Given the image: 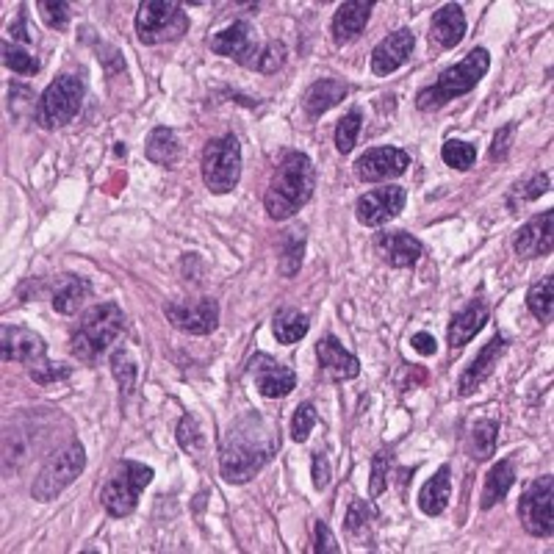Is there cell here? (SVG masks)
I'll use <instances>...</instances> for the list:
<instances>
[{
	"instance_id": "8992f818",
	"label": "cell",
	"mask_w": 554,
	"mask_h": 554,
	"mask_svg": "<svg viewBox=\"0 0 554 554\" xmlns=\"http://www.w3.org/2000/svg\"><path fill=\"white\" fill-rule=\"evenodd\" d=\"M84 469V446L78 444V441H70V444L56 449V452L45 460V466L39 469L37 480L31 485V496H34L37 502H53L64 488H70V485L84 474Z\"/></svg>"
},
{
	"instance_id": "7bdbcfd3",
	"label": "cell",
	"mask_w": 554,
	"mask_h": 554,
	"mask_svg": "<svg viewBox=\"0 0 554 554\" xmlns=\"http://www.w3.org/2000/svg\"><path fill=\"white\" fill-rule=\"evenodd\" d=\"M37 9L48 28L64 31L70 23V3H64V0H42Z\"/></svg>"
},
{
	"instance_id": "9a60e30c",
	"label": "cell",
	"mask_w": 554,
	"mask_h": 554,
	"mask_svg": "<svg viewBox=\"0 0 554 554\" xmlns=\"http://www.w3.org/2000/svg\"><path fill=\"white\" fill-rule=\"evenodd\" d=\"M408 167L410 156L402 147H372L355 161V175L363 183H380L405 175Z\"/></svg>"
},
{
	"instance_id": "7402d4cb",
	"label": "cell",
	"mask_w": 554,
	"mask_h": 554,
	"mask_svg": "<svg viewBox=\"0 0 554 554\" xmlns=\"http://www.w3.org/2000/svg\"><path fill=\"white\" fill-rule=\"evenodd\" d=\"M372 3H361V0H350V3H341L338 12L333 14V23H330V31H333V42L336 45H347L352 39H358L363 34V28L372 17Z\"/></svg>"
},
{
	"instance_id": "ba28073f",
	"label": "cell",
	"mask_w": 554,
	"mask_h": 554,
	"mask_svg": "<svg viewBox=\"0 0 554 554\" xmlns=\"http://www.w3.org/2000/svg\"><path fill=\"white\" fill-rule=\"evenodd\" d=\"M81 103H84V81L78 75H59L39 97L34 120L39 128L53 131L73 122L75 114L81 111Z\"/></svg>"
},
{
	"instance_id": "f546056e",
	"label": "cell",
	"mask_w": 554,
	"mask_h": 554,
	"mask_svg": "<svg viewBox=\"0 0 554 554\" xmlns=\"http://www.w3.org/2000/svg\"><path fill=\"white\" fill-rule=\"evenodd\" d=\"M147 158L158 167H175L181 158V142L172 128H156L147 139Z\"/></svg>"
},
{
	"instance_id": "9c48e42d",
	"label": "cell",
	"mask_w": 554,
	"mask_h": 554,
	"mask_svg": "<svg viewBox=\"0 0 554 554\" xmlns=\"http://www.w3.org/2000/svg\"><path fill=\"white\" fill-rule=\"evenodd\" d=\"M241 145L233 133L211 139L203 150V181L208 192L228 194L239 186Z\"/></svg>"
},
{
	"instance_id": "4dcf8cb0",
	"label": "cell",
	"mask_w": 554,
	"mask_h": 554,
	"mask_svg": "<svg viewBox=\"0 0 554 554\" xmlns=\"http://www.w3.org/2000/svg\"><path fill=\"white\" fill-rule=\"evenodd\" d=\"M272 330H275V338L280 344H297L300 338L308 336V330H311V322H308V316L300 314V311H294V308H283V311H277L275 322H272Z\"/></svg>"
},
{
	"instance_id": "e575fe53",
	"label": "cell",
	"mask_w": 554,
	"mask_h": 554,
	"mask_svg": "<svg viewBox=\"0 0 554 554\" xmlns=\"http://www.w3.org/2000/svg\"><path fill=\"white\" fill-rule=\"evenodd\" d=\"M111 372L117 377V383H120V391L125 397H131L133 386H136V374H139V366L133 361V355L128 350H117L111 355Z\"/></svg>"
},
{
	"instance_id": "7a4b0ae2",
	"label": "cell",
	"mask_w": 554,
	"mask_h": 554,
	"mask_svg": "<svg viewBox=\"0 0 554 554\" xmlns=\"http://www.w3.org/2000/svg\"><path fill=\"white\" fill-rule=\"evenodd\" d=\"M316 186V167L311 158L300 150H289L277 164L275 175L266 189V214L277 222L294 217L302 205L311 200Z\"/></svg>"
},
{
	"instance_id": "f35d334b",
	"label": "cell",
	"mask_w": 554,
	"mask_h": 554,
	"mask_svg": "<svg viewBox=\"0 0 554 554\" xmlns=\"http://www.w3.org/2000/svg\"><path fill=\"white\" fill-rule=\"evenodd\" d=\"M3 64H6L12 73H20V75L39 73L37 56H31V53L23 48H14V45H9V42H3Z\"/></svg>"
},
{
	"instance_id": "ffe728a7",
	"label": "cell",
	"mask_w": 554,
	"mask_h": 554,
	"mask_svg": "<svg viewBox=\"0 0 554 554\" xmlns=\"http://www.w3.org/2000/svg\"><path fill=\"white\" fill-rule=\"evenodd\" d=\"M416 48V37L410 28H399L394 34H388L377 48L372 50V73L391 75L410 59V53Z\"/></svg>"
},
{
	"instance_id": "484cf974",
	"label": "cell",
	"mask_w": 554,
	"mask_h": 554,
	"mask_svg": "<svg viewBox=\"0 0 554 554\" xmlns=\"http://www.w3.org/2000/svg\"><path fill=\"white\" fill-rule=\"evenodd\" d=\"M430 37L441 45V48H455L466 37V14L458 3H446L444 9L433 14L430 23Z\"/></svg>"
},
{
	"instance_id": "4fadbf2b",
	"label": "cell",
	"mask_w": 554,
	"mask_h": 554,
	"mask_svg": "<svg viewBox=\"0 0 554 554\" xmlns=\"http://www.w3.org/2000/svg\"><path fill=\"white\" fill-rule=\"evenodd\" d=\"M408 203V192L402 186H386V189H374L366 192L355 203V217L366 228H380L391 219H397L402 214V208Z\"/></svg>"
},
{
	"instance_id": "ac0fdd59",
	"label": "cell",
	"mask_w": 554,
	"mask_h": 554,
	"mask_svg": "<svg viewBox=\"0 0 554 554\" xmlns=\"http://www.w3.org/2000/svg\"><path fill=\"white\" fill-rule=\"evenodd\" d=\"M554 244V211H543L521 225L513 239V250L518 258H543L552 253Z\"/></svg>"
},
{
	"instance_id": "60d3db41",
	"label": "cell",
	"mask_w": 554,
	"mask_h": 554,
	"mask_svg": "<svg viewBox=\"0 0 554 554\" xmlns=\"http://www.w3.org/2000/svg\"><path fill=\"white\" fill-rule=\"evenodd\" d=\"M372 507L366 505L363 499H355L347 510V530L355 535V538H366L369 530H372Z\"/></svg>"
},
{
	"instance_id": "74e56055",
	"label": "cell",
	"mask_w": 554,
	"mask_h": 554,
	"mask_svg": "<svg viewBox=\"0 0 554 554\" xmlns=\"http://www.w3.org/2000/svg\"><path fill=\"white\" fill-rule=\"evenodd\" d=\"M178 444H181L183 452H189L194 458H200L205 449V435L200 430V424L194 422L192 416H183L181 424H178Z\"/></svg>"
},
{
	"instance_id": "83f0119b",
	"label": "cell",
	"mask_w": 554,
	"mask_h": 554,
	"mask_svg": "<svg viewBox=\"0 0 554 554\" xmlns=\"http://www.w3.org/2000/svg\"><path fill=\"white\" fill-rule=\"evenodd\" d=\"M452 499V469L441 466L435 471L433 480H427L419 491V507H422L424 516H441Z\"/></svg>"
},
{
	"instance_id": "1f68e13d",
	"label": "cell",
	"mask_w": 554,
	"mask_h": 554,
	"mask_svg": "<svg viewBox=\"0 0 554 554\" xmlns=\"http://www.w3.org/2000/svg\"><path fill=\"white\" fill-rule=\"evenodd\" d=\"M499 441V422L496 419H477L469 430V449L474 460H488L496 452Z\"/></svg>"
},
{
	"instance_id": "f6af8a7d",
	"label": "cell",
	"mask_w": 554,
	"mask_h": 554,
	"mask_svg": "<svg viewBox=\"0 0 554 554\" xmlns=\"http://www.w3.org/2000/svg\"><path fill=\"white\" fill-rule=\"evenodd\" d=\"M549 175L546 172H538V175H532L530 181L524 183V186H518L516 194H513V200L510 203H516V200H521V203H530V200H538L541 194L549 192Z\"/></svg>"
},
{
	"instance_id": "8d00e7d4",
	"label": "cell",
	"mask_w": 554,
	"mask_h": 554,
	"mask_svg": "<svg viewBox=\"0 0 554 554\" xmlns=\"http://www.w3.org/2000/svg\"><path fill=\"white\" fill-rule=\"evenodd\" d=\"M363 128V114L358 109H352L350 114H344V120L336 125V147L338 153H350L352 147L358 145V136Z\"/></svg>"
},
{
	"instance_id": "3957f363",
	"label": "cell",
	"mask_w": 554,
	"mask_h": 554,
	"mask_svg": "<svg viewBox=\"0 0 554 554\" xmlns=\"http://www.w3.org/2000/svg\"><path fill=\"white\" fill-rule=\"evenodd\" d=\"M488 70H491V53L485 48H474L460 64L438 75L435 84L424 86L416 95V106H419V111L444 109L449 100L469 95L471 89H477Z\"/></svg>"
},
{
	"instance_id": "7dc6e473",
	"label": "cell",
	"mask_w": 554,
	"mask_h": 554,
	"mask_svg": "<svg viewBox=\"0 0 554 554\" xmlns=\"http://www.w3.org/2000/svg\"><path fill=\"white\" fill-rule=\"evenodd\" d=\"M314 552H325V554H338L341 552V546L336 543V538H333V532H330V527L327 524H322V521H316V546Z\"/></svg>"
},
{
	"instance_id": "f1b7e54d",
	"label": "cell",
	"mask_w": 554,
	"mask_h": 554,
	"mask_svg": "<svg viewBox=\"0 0 554 554\" xmlns=\"http://www.w3.org/2000/svg\"><path fill=\"white\" fill-rule=\"evenodd\" d=\"M516 485V463L507 458L499 460L494 469L488 471V477H485V485H482V496H480V507L482 510H491L494 505H499L507 494H510V488Z\"/></svg>"
},
{
	"instance_id": "ab89813d",
	"label": "cell",
	"mask_w": 554,
	"mask_h": 554,
	"mask_svg": "<svg viewBox=\"0 0 554 554\" xmlns=\"http://www.w3.org/2000/svg\"><path fill=\"white\" fill-rule=\"evenodd\" d=\"M319 422V416H316V408L311 402H302L300 408L294 410V419H291V438L297 441V444H305L308 441V435Z\"/></svg>"
},
{
	"instance_id": "30bf717a",
	"label": "cell",
	"mask_w": 554,
	"mask_h": 554,
	"mask_svg": "<svg viewBox=\"0 0 554 554\" xmlns=\"http://www.w3.org/2000/svg\"><path fill=\"white\" fill-rule=\"evenodd\" d=\"M50 435V424L45 416H23L6 427L3 435V471L14 474L37 458V452L45 449Z\"/></svg>"
},
{
	"instance_id": "8fae6325",
	"label": "cell",
	"mask_w": 554,
	"mask_h": 554,
	"mask_svg": "<svg viewBox=\"0 0 554 554\" xmlns=\"http://www.w3.org/2000/svg\"><path fill=\"white\" fill-rule=\"evenodd\" d=\"M552 477H538L532 480L524 494H521V502H518V518H521V527L535 535V538H552L554 530V518H552Z\"/></svg>"
},
{
	"instance_id": "7c38bea8",
	"label": "cell",
	"mask_w": 554,
	"mask_h": 554,
	"mask_svg": "<svg viewBox=\"0 0 554 554\" xmlns=\"http://www.w3.org/2000/svg\"><path fill=\"white\" fill-rule=\"evenodd\" d=\"M211 50L217 56H225V59H233L244 64V67H253L258 61V53H261V45H258V37H255V28L247 20H236V23L225 25L222 31H217L211 37Z\"/></svg>"
},
{
	"instance_id": "52a82bcc",
	"label": "cell",
	"mask_w": 554,
	"mask_h": 554,
	"mask_svg": "<svg viewBox=\"0 0 554 554\" xmlns=\"http://www.w3.org/2000/svg\"><path fill=\"white\" fill-rule=\"evenodd\" d=\"M189 31V14L175 0H145L136 12V37L145 45L175 42Z\"/></svg>"
},
{
	"instance_id": "2e32d148",
	"label": "cell",
	"mask_w": 554,
	"mask_h": 554,
	"mask_svg": "<svg viewBox=\"0 0 554 554\" xmlns=\"http://www.w3.org/2000/svg\"><path fill=\"white\" fill-rule=\"evenodd\" d=\"M250 374H253L255 388L258 394L266 399L289 397L291 391L297 388V374L291 372L289 366H283L266 352H255L250 361Z\"/></svg>"
},
{
	"instance_id": "f907efd6",
	"label": "cell",
	"mask_w": 554,
	"mask_h": 554,
	"mask_svg": "<svg viewBox=\"0 0 554 554\" xmlns=\"http://www.w3.org/2000/svg\"><path fill=\"white\" fill-rule=\"evenodd\" d=\"M410 347L419 355H435V350H438V344H435V338L430 333H416V336L410 338Z\"/></svg>"
},
{
	"instance_id": "836d02e7",
	"label": "cell",
	"mask_w": 554,
	"mask_h": 554,
	"mask_svg": "<svg viewBox=\"0 0 554 554\" xmlns=\"http://www.w3.org/2000/svg\"><path fill=\"white\" fill-rule=\"evenodd\" d=\"M305 253V233L302 230H286V236L280 241V272L286 277L297 275Z\"/></svg>"
},
{
	"instance_id": "d6986e66",
	"label": "cell",
	"mask_w": 554,
	"mask_h": 554,
	"mask_svg": "<svg viewBox=\"0 0 554 554\" xmlns=\"http://www.w3.org/2000/svg\"><path fill=\"white\" fill-rule=\"evenodd\" d=\"M505 350H507V338L496 333V336L482 347L480 355L471 361L469 369L460 374V380H458L460 397H471V394H474V391H477V388H480L482 383L494 374V369L499 366V358L505 355Z\"/></svg>"
},
{
	"instance_id": "d4e9b609",
	"label": "cell",
	"mask_w": 554,
	"mask_h": 554,
	"mask_svg": "<svg viewBox=\"0 0 554 554\" xmlns=\"http://www.w3.org/2000/svg\"><path fill=\"white\" fill-rule=\"evenodd\" d=\"M92 297V283L86 280V277L78 275H61L56 277V283H53V308L64 316H73L78 314V308L84 305L86 300Z\"/></svg>"
},
{
	"instance_id": "603a6c76",
	"label": "cell",
	"mask_w": 554,
	"mask_h": 554,
	"mask_svg": "<svg viewBox=\"0 0 554 554\" xmlns=\"http://www.w3.org/2000/svg\"><path fill=\"white\" fill-rule=\"evenodd\" d=\"M488 322V305L485 300H471L466 308H460L458 314L452 316V322H449V347L452 350H463L466 344H469L471 338L480 333L482 327Z\"/></svg>"
},
{
	"instance_id": "d6a6232c",
	"label": "cell",
	"mask_w": 554,
	"mask_h": 554,
	"mask_svg": "<svg viewBox=\"0 0 554 554\" xmlns=\"http://www.w3.org/2000/svg\"><path fill=\"white\" fill-rule=\"evenodd\" d=\"M527 308L530 314L538 319V322H552V308H554V280L552 275L543 277L541 283H535L530 291H527Z\"/></svg>"
},
{
	"instance_id": "277c9868",
	"label": "cell",
	"mask_w": 554,
	"mask_h": 554,
	"mask_svg": "<svg viewBox=\"0 0 554 554\" xmlns=\"http://www.w3.org/2000/svg\"><path fill=\"white\" fill-rule=\"evenodd\" d=\"M122 330H125V314H122L120 305L100 302L84 314L73 341H70L73 344L70 350L78 361L92 363L122 336Z\"/></svg>"
},
{
	"instance_id": "e0dca14e",
	"label": "cell",
	"mask_w": 554,
	"mask_h": 554,
	"mask_svg": "<svg viewBox=\"0 0 554 554\" xmlns=\"http://www.w3.org/2000/svg\"><path fill=\"white\" fill-rule=\"evenodd\" d=\"M48 344L42 341L39 333L20 325H3L0 330V355L6 363H28L37 366L45 361Z\"/></svg>"
},
{
	"instance_id": "44dd1931",
	"label": "cell",
	"mask_w": 554,
	"mask_h": 554,
	"mask_svg": "<svg viewBox=\"0 0 554 554\" xmlns=\"http://www.w3.org/2000/svg\"><path fill=\"white\" fill-rule=\"evenodd\" d=\"M377 250L383 255V261L394 269H408L413 266L424 253V244L416 236H410L405 230H397V233H380L377 236Z\"/></svg>"
},
{
	"instance_id": "816d5d0a",
	"label": "cell",
	"mask_w": 554,
	"mask_h": 554,
	"mask_svg": "<svg viewBox=\"0 0 554 554\" xmlns=\"http://www.w3.org/2000/svg\"><path fill=\"white\" fill-rule=\"evenodd\" d=\"M9 34H12V39H20V42H31V34H28V25H25V14H20L17 20H14L12 25H9Z\"/></svg>"
},
{
	"instance_id": "ee69618b",
	"label": "cell",
	"mask_w": 554,
	"mask_h": 554,
	"mask_svg": "<svg viewBox=\"0 0 554 554\" xmlns=\"http://www.w3.org/2000/svg\"><path fill=\"white\" fill-rule=\"evenodd\" d=\"M391 452H377L372 460V496H380L388 488V474H391Z\"/></svg>"
},
{
	"instance_id": "bcb514c9",
	"label": "cell",
	"mask_w": 554,
	"mask_h": 554,
	"mask_svg": "<svg viewBox=\"0 0 554 554\" xmlns=\"http://www.w3.org/2000/svg\"><path fill=\"white\" fill-rule=\"evenodd\" d=\"M31 377L42 383V386H48V383H56V380H64V377H70V369L67 366H61V363H37V366H31Z\"/></svg>"
},
{
	"instance_id": "5b68a950",
	"label": "cell",
	"mask_w": 554,
	"mask_h": 554,
	"mask_svg": "<svg viewBox=\"0 0 554 554\" xmlns=\"http://www.w3.org/2000/svg\"><path fill=\"white\" fill-rule=\"evenodd\" d=\"M153 480V469L145 463H136V460H122L114 466L109 474V480L100 491V505L106 507V513L114 518L131 516L136 505H139V496Z\"/></svg>"
},
{
	"instance_id": "6da1fadb",
	"label": "cell",
	"mask_w": 554,
	"mask_h": 554,
	"mask_svg": "<svg viewBox=\"0 0 554 554\" xmlns=\"http://www.w3.org/2000/svg\"><path fill=\"white\" fill-rule=\"evenodd\" d=\"M280 435L277 427L261 413H244L241 419L230 424V430L219 446V471L233 485L250 482L275 458Z\"/></svg>"
},
{
	"instance_id": "d590c367",
	"label": "cell",
	"mask_w": 554,
	"mask_h": 554,
	"mask_svg": "<svg viewBox=\"0 0 554 554\" xmlns=\"http://www.w3.org/2000/svg\"><path fill=\"white\" fill-rule=\"evenodd\" d=\"M441 158H444V164H449L452 169L466 172V169L474 167V161H477V147L471 145V142H463V139H449V142L441 147Z\"/></svg>"
},
{
	"instance_id": "b9f144b4",
	"label": "cell",
	"mask_w": 554,
	"mask_h": 554,
	"mask_svg": "<svg viewBox=\"0 0 554 554\" xmlns=\"http://www.w3.org/2000/svg\"><path fill=\"white\" fill-rule=\"evenodd\" d=\"M283 64H286V48H283V42H266V45H261L258 61H255V70H258V73L272 75L277 73Z\"/></svg>"
},
{
	"instance_id": "4316f807",
	"label": "cell",
	"mask_w": 554,
	"mask_h": 554,
	"mask_svg": "<svg viewBox=\"0 0 554 554\" xmlns=\"http://www.w3.org/2000/svg\"><path fill=\"white\" fill-rule=\"evenodd\" d=\"M350 92V86L344 84V81H338V78H322V81H316L311 84V89L305 92L302 97V106H305V114L308 117H322L327 111L338 106L344 97Z\"/></svg>"
},
{
	"instance_id": "681fc988",
	"label": "cell",
	"mask_w": 554,
	"mask_h": 554,
	"mask_svg": "<svg viewBox=\"0 0 554 554\" xmlns=\"http://www.w3.org/2000/svg\"><path fill=\"white\" fill-rule=\"evenodd\" d=\"M516 133V125L510 122V125H505L502 131L496 133L494 136V147H491V158H505L507 156V150H510V136Z\"/></svg>"
},
{
	"instance_id": "5bb4252c",
	"label": "cell",
	"mask_w": 554,
	"mask_h": 554,
	"mask_svg": "<svg viewBox=\"0 0 554 554\" xmlns=\"http://www.w3.org/2000/svg\"><path fill=\"white\" fill-rule=\"evenodd\" d=\"M164 314L172 325L183 330V333H192V336H208L214 333L219 325V305L211 297L194 302H167L164 305Z\"/></svg>"
},
{
	"instance_id": "cb8c5ba5",
	"label": "cell",
	"mask_w": 554,
	"mask_h": 554,
	"mask_svg": "<svg viewBox=\"0 0 554 554\" xmlns=\"http://www.w3.org/2000/svg\"><path fill=\"white\" fill-rule=\"evenodd\" d=\"M316 355H319V363L330 377L336 380H352L361 374V363L352 352L344 350V344L338 341L336 336H325L319 344H316Z\"/></svg>"
},
{
	"instance_id": "c3c4849f",
	"label": "cell",
	"mask_w": 554,
	"mask_h": 554,
	"mask_svg": "<svg viewBox=\"0 0 554 554\" xmlns=\"http://www.w3.org/2000/svg\"><path fill=\"white\" fill-rule=\"evenodd\" d=\"M311 471H314V485L319 491H325L330 485V460H327L325 452H314V463H311Z\"/></svg>"
}]
</instances>
